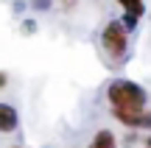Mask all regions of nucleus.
I'll list each match as a JSON object with an SVG mask.
<instances>
[{
	"label": "nucleus",
	"mask_w": 151,
	"mask_h": 148,
	"mask_svg": "<svg viewBox=\"0 0 151 148\" xmlns=\"http://www.w3.org/2000/svg\"><path fill=\"white\" fill-rule=\"evenodd\" d=\"M6 84H9V76H6V73H0V89H3Z\"/></svg>",
	"instance_id": "6e6552de"
},
{
	"label": "nucleus",
	"mask_w": 151,
	"mask_h": 148,
	"mask_svg": "<svg viewBox=\"0 0 151 148\" xmlns=\"http://www.w3.org/2000/svg\"><path fill=\"white\" fill-rule=\"evenodd\" d=\"M143 148H151V134H148L146 140H143Z\"/></svg>",
	"instance_id": "9d476101"
},
{
	"label": "nucleus",
	"mask_w": 151,
	"mask_h": 148,
	"mask_svg": "<svg viewBox=\"0 0 151 148\" xmlns=\"http://www.w3.org/2000/svg\"><path fill=\"white\" fill-rule=\"evenodd\" d=\"M11 148H22V145H11Z\"/></svg>",
	"instance_id": "9b49d317"
},
{
	"label": "nucleus",
	"mask_w": 151,
	"mask_h": 148,
	"mask_svg": "<svg viewBox=\"0 0 151 148\" xmlns=\"http://www.w3.org/2000/svg\"><path fill=\"white\" fill-rule=\"evenodd\" d=\"M115 3H118L120 11H123V25L129 28V31H132V28H137V22L148 14L146 0H115Z\"/></svg>",
	"instance_id": "7ed1b4c3"
},
{
	"label": "nucleus",
	"mask_w": 151,
	"mask_h": 148,
	"mask_svg": "<svg viewBox=\"0 0 151 148\" xmlns=\"http://www.w3.org/2000/svg\"><path fill=\"white\" fill-rule=\"evenodd\" d=\"M22 31H28V34H34V31H37V25H34V20H28V22H22Z\"/></svg>",
	"instance_id": "0eeeda50"
},
{
	"label": "nucleus",
	"mask_w": 151,
	"mask_h": 148,
	"mask_svg": "<svg viewBox=\"0 0 151 148\" xmlns=\"http://www.w3.org/2000/svg\"><path fill=\"white\" fill-rule=\"evenodd\" d=\"M98 42H101V50L112 64H123L129 59V45H132V36H129V28L123 25V20H106L98 34Z\"/></svg>",
	"instance_id": "f03ea898"
},
{
	"label": "nucleus",
	"mask_w": 151,
	"mask_h": 148,
	"mask_svg": "<svg viewBox=\"0 0 151 148\" xmlns=\"http://www.w3.org/2000/svg\"><path fill=\"white\" fill-rule=\"evenodd\" d=\"M106 109L115 120L129 132H151V109L148 92L143 84L132 78H112L104 89Z\"/></svg>",
	"instance_id": "f257e3e1"
},
{
	"label": "nucleus",
	"mask_w": 151,
	"mask_h": 148,
	"mask_svg": "<svg viewBox=\"0 0 151 148\" xmlns=\"http://www.w3.org/2000/svg\"><path fill=\"white\" fill-rule=\"evenodd\" d=\"M17 129H20V112L11 104L0 101V134H14Z\"/></svg>",
	"instance_id": "20e7f679"
},
{
	"label": "nucleus",
	"mask_w": 151,
	"mask_h": 148,
	"mask_svg": "<svg viewBox=\"0 0 151 148\" xmlns=\"http://www.w3.org/2000/svg\"><path fill=\"white\" fill-rule=\"evenodd\" d=\"M87 148H120V140H118V134L112 129H98Z\"/></svg>",
	"instance_id": "39448f33"
},
{
	"label": "nucleus",
	"mask_w": 151,
	"mask_h": 148,
	"mask_svg": "<svg viewBox=\"0 0 151 148\" xmlns=\"http://www.w3.org/2000/svg\"><path fill=\"white\" fill-rule=\"evenodd\" d=\"M31 9L45 11V9H50V0H31Z\"/></svg>",
	"instance_id": "423d86ee"
},
{
	"label": "nucleus",
	"mask_w": 151,
	"mask_h": 148,
	"mask_svg": "<svg viewBox=\"0 0 151 148\" xmlns=\"http://www.w3.org/2000/svg\"><path fill=\"white\" fill-rule=\"evenodd\" d=\"M62 6H65V9H73V6H76V0H62Z\"/></svg>",
	"instance_id": "1a4fd4ad"
}]
</instances>
